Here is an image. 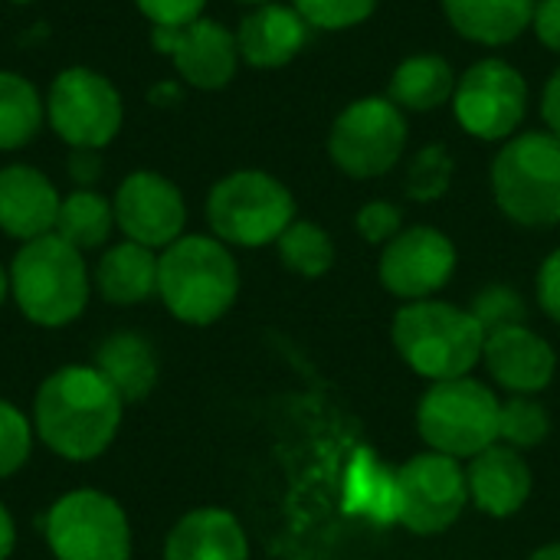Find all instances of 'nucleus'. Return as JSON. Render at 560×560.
<instances>
[{
	"mask_svg": "<svg viewBox=\"0 0 560 560\" xmlns=\"http://www.w3.org/2000/svg\"><path fill=\"white\" fill-rule=\"evenodd\" d=\"M121 413L125 400L95 368L69 364L39 384L33 433L66 463H92L112 446Z\"/></svg>",
	"mask_w": 560,
	"mask_h": 560,
	"instance_id": "obj_1",
	"label": "nucleus"
},
{
	"mask_svg": "<svg viewBox=\"0 0 560 560\" xmlns=\"http://www.w3.org/2000/svg\"><path fill=\"white\" fill-rule=\"evenodd\" d=\"M240 292V269L217 236H180L158 256V295L184 325H213Z\"/></svg>",
	"mask_w": 560,
	"mask_h": 560,
	"instance_id": "obj_2",
	"label": "nucleus"
},
{
	"mask_svg": "<svg viewBox=\"0 0 560 560\" xmlns=\"http://www.w3.org/2000/svg\"><path fill=\"white\" fill-rule=\"evenodd\" d=\"M7 276L16 308L39 328H62L89 305V266L82 253L56 233L23 243Z\"/></svg>",
	"mask_w": 560,
	"mask_h": 560,
	"instance_id": "obj_3",
	"label": "nucleus"
},
{
	"mask_svg": "<svg viewBox=\"0 0 560 560\" xmlns=\"http://www.w3.org/2000/svg\"><path fill=\"white\" fill-rule=\"evenodd\" d=\"M394 348L420 374L436 381L469 377L482 361L486 331L476 325L469 308L450 302H407L394 315Z\"/></svg>",
	"mask_w": 560,
	"mask_h": 560,
	"instance_id": "obj_4",
	"label": "nucleus"
},
{
	"mask_svg": "<svg viewBox=\"0 0 560 560\" xmlns=\"http://www.w3.org/2000/svg\"><path fill=\"white\" fill-rule=\"evenodd\" d=\"M492 194L499 210L522 226L560 223V138L525 131L505 141L492 161Z\"/></svg>",
	"mask_w": 560,
	"mask_h": 560,
	"instance_id": "obj_5",
	"label": "nucleus"
},
{
	"mask_svg": "<svg viewBox=\"0 0 560 560\" xmlns=\"http://www.w3.org/2000/svg\"><path fill=\"white\" fill-rule=\"evenodd\" d=\"M207 220L220 243L269 246L295 220L289 187L266 171H233L220 177L207 197Z\"/></svg>",
	"mask_w": 560,
	"mask_h": 560,
	"instance_id": "obj_6",
	"label": "nucleus"
},
{
	"mask_svg": "<svg viewBox=\"0 0 560 560\" xmlns=\"http://www.w3.org/2000/svg\"><path fill=\"white\" fill-rule=\"evenodd\" d=\"M502 400L472 377L436 381L420 400L417 427L433 453L443 456H479L499 443Z\"/></svg>",
	"mask_w": 560,
	"mask_h": 560,
	"instance_id": "obj_7",
	"label": "nucleus"
},
{
	"mask_svg": "<svg viewBox=\"0 0 560 560\" xmlns=\"http://www.w3.org/2000/svg\"><path fill=\"white\" fill-rule=\"evenodd\" d=\"M46 121L72 151H102L121 131L125 102L115 82L98 69L69 66L49 85Z\"/></svg>",
	"mask_w": 560,
	"mask_h": 560,
	"instance_id": "obj_8",
	"label": "nucleus"
},
{
	"mask_svg": "<svg viewBox=\"0 0 560 560\" xmlns=\"http://www.w3.org/2000/svg\"><path fill=\"white\" fill-rule=\"evenodd\" d=\"M407 148L404 108L390 98L368 95L351 102L328 131V154L348 177H381L394 171Z\"/></svg>",
	"mask_w": 560,
	"mask_h": 560,
	"instance_id": "obj_9",
	"label": "nucleus"
},
{
	"mask_svg": "<svg viewBox=\"0 0 560 560\" xmlns=\"http://www.w3.org/2000/svg\"><path fill=\"white\" fill-rule=\"evenodd\" d=\"M46 545L56 560H131V528L112 495L75 489L49 509Z\"/></svg>",
	"mask_w": 560,
	"mask_h": 560,
	"instance_id": "obj_10",
	"label": "nucleus"
},
{
	"mask_svg": "<svg viewBox=\"0 0 560 560\" xmlns=\"http://www.w3.org/2000/svg\"><path fill=\"white\" fill-rule=\"evenodd\" d=\"M453 112L466 135L482 141H505L525 121L528 82L505 59H479L459 75Z\"/></svg>",
	"mask_w": 560,
	"mask_h": 560,
	"instance_id": "obj_11",
	"label": "nucleus"
},
{
	"mask_svg": "<svg viewBox=\"0 0 560 560\" xmlns=\"http://www.w3.org/2000/svg\"><path fill=\"white\" fill-rule=\"evenodd\" d=\"M469 482L459 459L420 453L397 472V522L413 535H440L463 515Z\"/></svg>",
	"mask_w": 560,
	"mask_h": 560,
	"instance_id": "obj_12",
	"label": "nucleus"
},
{
	"mask_svg": "<svg viewBox=\"0 0 560 560\" xmlns=\"http://www.w3.org/2000/svg\"><path fill=\"white\" fill-rule=\"evenodd\" d=\"M112 210L115 226L125 233V240L141 243L148 249H167L174 240L184 236V194L174 180H167L158 171L128 174L112 197Z\"/></svg>",
	"mask_w": 560,
	"mask_h": 560,
	"instance_id": "obj_13",
	"label": "nucleus"
},
{
	"mask_svg": "<svg viewBox=\"0 0 560 560\" xmlns=\"http://www.w3.org/2000/svg\"><path fill=\"white\" fill-rule=\"evenodd\" d=\"M151 46L174 62L177 75L187 85L203 92H217L230 85L240 69L236 33H230L223 23L210 16H200L177 30L151 26Z\"/></svg>",
	"mask_w": 560,
	"mask_h": 560,
	"instance_id": "obj_14",
	"label": "nucleus"
},
{
	"mask_svg": "<svg viewBox=\"0 0 560 560\" xmlns=\"http://www.w3.org/2000/svg\"><path fill=\"white\" fill-rule=\"evenodd\" d=\"M456 272V246L436 226L400 230L381 256V282L387 292L423 302L436 295Z\"/></svg>",
	"mask_w": 560,
	"mask_h": 560,
	"instance_id": "obj_15",
	"label": "nucleus"
},
{
	"mask_svg": "<svg viewBox=\"0 0 560 560\" xmlns=\"http://www.w3.org/2000/svg\"><path fill=\"white\" fill-rule=\"evenodd\" d=\"M59 190L52 180L33 164H7L0 167V233L10 240L30 243L56 230L59 217Z\"/></svg>",
	"mask_w": 560,
	"mask_h": 560,
	"instance_id": "obj_16",
	"label": "nucleus"
},
{
	"mask_svg": "<svg viewBox=\"0 0 560 560\" xmlns=\"http://www.w3.org/2000/svg\"><path fill=\"white\" fill-rule=\"evenodd\" d=\"M482 361L489 374L512 394H538L551 384L558 358L555 348L532 328L515 325L486 338Z\"/></svg>",
	"mask_w": 560,
	"mask_h": 560,
	"instance_id": "obj_17",
	"label": "nucleus"
},
{
	"mask_svg": "<svg viewBox=\"0 0 560 560\" xmlns=\"http://www.w3.org/2000/svg\"><path fill=\"white\" fill-rule=\"evenodd\" d=\"M308 23L295 7L262 3L236 26V49L253 69H279L292 62L308 43Z\"/></svg>",
	"mask_w": 560,
	"mask_h": 560,
	"instance_id": "obj_18",
	"label": "nucleus"
},
{
	"mask_svg": "<svg viewBox=\"0 0 560 560\" xmlns=\"http://www.w3.org/2000/svg\"><path fill=\"white\" fill-rule=\"evenodd\" d=\"M466 482H469V499L492 518L515 515L528 502L535 486L528 463L518 456V450L505 443H495L479 456H472L466 469Z\"/></svg>",
	"mask_w": 560,
	"mask_h": 560,
	"instance_id": "obj_19",
	"label": "nucleus"
},
{
	"mask_svg": "<svg viewBox=\"0 0 560 560\" xmlns=\"http://www.w3.org/2000/svg\"><path fill=\"white\" fill-rule=\"evenodd\" d=\"M164 560H249V541L230 512L194 509L171 528Z\"/></svg>",
	"mask_w": 560,
	"mask_h": 560,
	"instance_id": "obj_20",
	"label": "nucleus"
},
{
	"mask_svg": "<svg viewBox=\"0 0 560 560\" xmlns=\"http://www.w3.org/2000/svg\"><path fill=\"white\" fill-rule=\"evenodd\" d=\"M125 404H141L158 384V354L138 331H115L95 348L92 364Z\"/></svg>",
	"mask_w": 560,
	"mask_h": 560,
	"instance_id": "obj_21",
	"label": "nucleus"
},
{
	"mask_svg": "<svg viewBox=\"0 0 560 560\" xmlns=\"http://www.w3.org/2000/svg\"><path fill=\"white\" fill-rule=\"evenodd\" d=\"M92 285L108 305H141L158 292V256L141 243L108 246L92 272Z\"/></svg>",
	"mask_w": 560,
	"mask_h": 560,
	"instance_id": "obj_22",
	"label": "nucleus"
},
{
	"mask_svg": "<svg viewBox=\"0 0 560 560\" xmlns=\"http://www.w3.org/2000/svg\"><path fill=\"white\" fill-rule=\"evenodd\" d=\"M450 26L482 46L518 39L535 20V0H443Z\"/></svg>",
	"mask_w": 560,
	"mask_h": 560,
	"instance_id": "obj_23",
	"label": "nucleus"
},
{
	"mask_svg": "<svg viewBox=\"0 0 560 560\" xmlns=\"http://www.w3.org/2000/svg\"><path fill=\"white\" fill-rule=\"evenodd\" d=\"M456 95V72L443 56H407L390 75V102L410 112H433Z\"/></svg>",
	"mask_w": 560,
	"mask_h": 560,
	"instance_id": "obj_24",
	"label": "nucleus"
},
{
	"mask_svg": "<svg viewBox=\"0 0 560 560\" xmlns=\"http://www.w3.org/2000/svg\"><path fill=\"white\" fill-rule=\"evenodd\" d=\"M46 121V98L20 72L0 69V151L26 148Z\"/></svg>",
	"mask_w": 560,
	"mask_h": 560,
	"instance_id": "obj_25",
	"label": "nucleus"
},
{
	"mask_svg": "<svg viewBox=\"0 0 560 560\" xmlns=\"http://www.w3.org/2000/svg\"><path fill=\"white\" fill-rule=\"evenodd\" d=\"M115 230V210L112 200L102 197L92 187H79L62 197L59 217H56V236L72 243L79 253L82 249H98Z\"/></svg>",
	"mask_w": 560,
	"mask_h": 560,
	"instance_id": "obj_26",
	"label": "nucleus"
},
{
	"mask_svg": "<svg viewBox=\"0 0 560 560\" xmlns=\"http://www.w3.org/2000/svg\"><path fill=\"white\" fill-rule=\"evenodd\" d=\"M279 246V259L289 272L305 276V279H318L335 266V243L331 236L312 223V220H292L285 226V233L276 240Z\"/></svg>",
	"mask_w": 560,
	"mask_h": 560,
	"instance_id": "obj_27",
	"label": "nucleus"
},
{
	"mask_svg": "<svg viewBox=\"0 0 560 560\" xmlns=\"http://www.w3.org/2000/svg\"><path fill=\"white\" fill-rule=\"evenodd\" d=\"M348 512L368 518H397V472L390 476L364 453L348 476Z\"/></svg>",
	"mask_w": 560,
	"mask_h": 560,
	"instance_id": "obj_28",
	"label": "nucleus"
},
{
	"mask_svg": "<svg viewBox=\"0 0 560 560\" xmlns=\"http://www.w3.org/2000/svg\"><path fill=\"white\" fill-rule=\"evenodd\" d=\"M453 171H456V161H453L446 144L420 148L413 154V161L407 164V177H404L407 197L417 200V203L440 200L450 190V184H453Z\"/></svg>",
	"mask_w": 560,
	"mask_h": 560,
	"instance_id": "obj_29",
	"label": "nucleus"
},
{
	"mask_svg": "<svg viewBox=\"0 0 560 560\" xmlns=\"http://www.w3.org/2000/svg\"><path fill=\"white\" fill-rule=\"evenodd\" d=\"M551 433V417L548 410L528 397V394H515L512 400L502 404L499 410V440L512 450H528L545 443Z\"/></svg>",
	"mask_w": 560,
	"mask_h": 560,
	"instance_id": "obj_30",
	"label": "nucleus"
},
{
	"mask_svg": "<svg viewBox=\"0 0 560 560\" xmlns=\"http://www.w3.org/2000/svg\"><path fill=\"white\" fill-rule=\"evenodd\" d=\"M469 315L476 318V325L489 335L495 331H505V328H515V325H525V299L512 289V285H489L482 289L472 305H469Z\"/></svg>",
	"mask_w": 560,
	"mask_h": 560,
	"instance_id": "obj_31",
	"label": "nucleus"
},
{
	"mask_svg": "<svg viewBox=\"0 0 560 560\" xmlns=\"http://www.w3.org/2000/svg\"><path fill=\"white\" fill-rule=\"evenodd\" d=\"M381 0H292L302 20L315 30H351L364 23Z\"/></svg>",
	"mask_w": 560,
	"mask_h": 560,
	"instance_id": "obj_32",
	"label": "nucleus"
},
{
	"mask_svg": "<svg viewBox=\"0 0 560 560\" xmlns=\"http://www.w3.org/2000/svg\"><path fill=\"white\" fill-rule=\"evenodd\" d=\"M30 450H33V423L10 400H0V479L23 469Z\"/></svg>",
	"mask_w": 560,
	"mask_h": 560,
	"instance_id": "obj_33",
	"label": "nucleus"
},
{
	"mask_svg": "<svg viewBox=\"0 0 560 560\" xmlns=\"http://www.w3.org/2000/svg\"><path fill=\"white\" fill-rule=\"evenodd\" d=\"M354 226H358V233H361L368 243L377 246V243H390V240L400 233L404 217H400V210H397L390 200H371V203H364V207L358 210Z\"/></svg>",
	"mask_w": 560,
	"mask_h": 560,
	"instance_id": "obj_34",
	"label": "nucleus"
},
{
	"mask_svg": "<svg viewBox=\"0 0 560 560\" xmlns=\"http://www.w3.org/2000/svg\"><path fill=\"white\" fill-rule=\"evenodd\" d=\"M135 7L151 26L177 30V26L200 20L207 10V0H135Z\"/></svg>",
	"mask_w": 560,
	"mask_h": 560,
	"instance_id": "obj_35",
	"label": "nucleus"
},
{
	"mask_svg": "<svg viewBox=\"0 0 560 560\" xmlns=\"http://www.w3.org/2000/svg\"><path fill=\"white\" fill-rule=\"evenodd\" d=\"M538 302L560 325V249H555L538 269Z\"/></svg>",
	"mask_w": 560,
	"mask_h": 560,
	"instance_id": "obj_36",
	"label": "nucleus"
},
{
	"mask_svg": "<svg viewBox=\"0 0 560 560\" xmlns=\"http://www.w3.org/2000/svg\"><path fill=\"white\" fill-rule=\"evenodd\" d=\"M532 26H535L538 39L560 56V0H538Z\"/></svg>",
	"mask_w": 560,
	"mask_h": 560,
	"instance_id": "obj_37",
	"label": "nucleus"
},
{
	"mask_svg": "<svg viewBox=\"0 0 560 560\" xmlns=\"http://www.w3.org/2000/svg\"><path fill=\"white\" fill-rule=\"evenodd\" d=\"M98 171H102V164H98V154L95 151H72L69 154V174H72L75 184L89 187L98 177Z\"/></svg>",
	"mask_w": 560,
	"mask_h": 560,
	"instance_id": "obj_38",
	"label": "nucleus"
},
{
	"mask_svg": "<svg viewBox=\"0 0 560 560\" xmlns=\"http://www.w3.org/2000/svg\"><path fill=\"white\" fill-rule=\"evenodd\" d=\"M541 115L551 128V135L560 138V69L551 72L548 85H545V95H541Z\"/></svg>",
	"mask_w": 560,
	"mask_h": 560,
	"instance_id": "obj_39",
	"label": "nucleus"
},
{
	"mask_svg": "<svg viewBox=\"0 0 560 560\" xmlns=\"http://www.w3.org/2000/svg\"><path fill=\"white\" fill-rule=\"evenodd\" d=\"M13 548H16V525H13L10 512L3 509V502H0V560L10 558Z\"/></svg>",
	"mask_w": 560,
	"mask_h": 560,
	"instance_id": "obj_40",
	"label": "nucleus"
},
{
	"mask_svg": "<svg viewBox=\"0 0 560 560\" xmlns=\"http://www.w3.org/2000/svg\"><path fill=\"white\" fill-rule=\"evenodd\" d=\"M528 560H560V541L558 545H545L541 551H535Z\"/></svg>",
	"mask_w": 560,
	"mask_h": 560,
	"instance_id": "obj_41",
	"label": "nucleus"
},
{
	"mask_svg": "<svg viewBox=\"0 0 560 560\" xmlns=\"http://www.w3.org/2000/svg\"><path fill=\"white\" fill-rule=\"evenodd\" d=\"M7 292H10V276H7V269L0 266V305H3V299H7Z\"/></svg>",
	"mask_w": 560,
	"mask_h": 560,
	"instance_id": "obj_42",
	"label": "nucleus"
},
{
	"mask_svg": "<svg viewBox=\"0 0 560 560\" xmlns=\"http://www.w3.org/2000/svg\"><path fill=\"white\" fill-rule=\"evenodd\" d=\"M240 3H253V7H262V3H276V0H240Z\"/></svg>",
	"mask_w": 560,
	"mask_h": 560,
	"instance_id": "obj_43",
	"label": "nucleus"
},
{
	"mask_svg": "<svg viewBox=\"0 0 560 560\" xmlns=\"http://www.w3.org/2000/svg\"><path fill=\"white\" fill-rule=\"evenodd\" d=\"M10 3H33V0H10Z\"/></svg>",
	"mask_w": 560,
	"mask_h": 560,
	"instance_id": "obj_44",
	"label": "nucleus"
}]
</instances>
